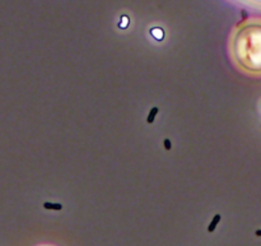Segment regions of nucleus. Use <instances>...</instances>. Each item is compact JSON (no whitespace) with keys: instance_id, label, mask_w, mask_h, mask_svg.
<instances>
[{"instance_id":"nucleus-1","label":"nucleus","mask_w":261,"mask_h":246,"mask_svg":"<svg viewBox=\"0 0 261 246\" xmlns=\"http://www.w3.org/2000/svg\"><path fill=\"white\" fill-rule=\"evenodd\" d=\"M44 208L45 209H51V210H61L63 209V205L60 203H50V202H46L44 203Z\"/></svg>"},{"instance_id":"nucleus-2","label":"nucleus","mask_w":261,"mask_h":246,"mask_svg":"<svg viewBox=\"0 0 261 246\" xmlns=\"http://www.w3.org/2000/svg\"><path fill=\"white\" fill-rule=\"evenodd\" d=\"M220 214H215L213 217V219H212V222H210V224H209V227H208V231L209 232H213L214 230H215L217 228V224L220 222Z\"/></svg>"},{"instance_id":"nucleus-3","label":"nucleus","mask_w":261,"mask_h":246,"mask_svg":"<svg viewBox=\"0 0 261 246\" xmlns=\"http://www.w3.org/2000/svg\"><path fill=\"white\" fill-rule=\"evenodd\" d=\"M158 111H159V108H158V107H152V108H150V111H149V115H148V117H147V122H148V124H153V121H154V119H156V116H157Z\"/></svg>"},{"instance_id":"nucleus-4","label":"nucleus","mask_w":261,"mask_h":246,"mask_svg":"<svg viewBox=\"0 0 261 246\" xmlns=\"http://www.w3.org/2000/svg\"><path fill=\"white\" fill-rule=\"evenodd\" d=\"M163 144H164V148L167 151H169L171 148H172V143H171V140H169V139H167V138L163 140Z\"/></svg>"},{"instance_id":"nucleus-5","label":"nucleus","mask_w":261,"mask_h":246,"mask_svg":"<svg viewBox=\"0 0 261 246\" xmlns=\"http://www.w3.org/2000/svg\"><path fill=\"white\" fill-rule=\"evenodd\" d=\"M255 235H256V236H259V237H261V230H257V231H256V232H255Z\"/></svg>"}]
</instances>
